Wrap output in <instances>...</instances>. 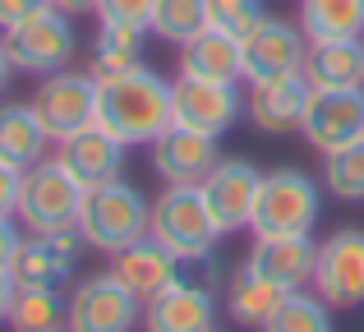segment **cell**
Wrapping results in <instances>:
<instances>
[{
    "label": "cell",
    "instance_id": "1",
    "mask_svg": "<svg viewBox=\"0 0 364 332\" xmlns=\"http://www.w3.org/2000/svg\"><path fill=\"white\" fill-rule=\"evenodd\" d=\"M97 125L124 148H152V139L171 129V79L152 65L97 79Z\"/></svg>",
    "mask_w": 364,
    "mask_h": 332
},
{
    "label": "cell",
    "instance_id": "2",
    "mask_svg": "<svg viewBox=\"0 0 364 332\" xmlns=\"http://www.w3.org/2000/svg\"><path fill=\"white\" fill-rule=\"evenodd\" d=\"M217 259H185L180 277L143 300V328L148 332H213L217 323Z\"/></svg>",
    "mask_w": 364,
    "mask_h": 332
},
{
    "label": "cell",
    "instance_id": "3",
    "mask_svg": "<svg viewBox=\"0 0 364 332\" xmlns=\"http://www.w3.org/2000/svg\"><path fill=\"white\" fill-rule=\"evenodd\" d=\"M323 217V185L300 166L263 171L249 231L254 235H314Z\"/></svg>",
    "mask_w": 364,
    "mask_h": 332
},
{
    "label": "cell",
    "instance_id": "4",
    "mask_svg": "<svg viewBox=\"0 0 364 332\" xmlns=\"http://www.w3.org/2000/svg\"><path fill=\"white\" fill-rule=\"evenodd\" d=\"M148 213H152V198H143L139 185H129L124 176L107 180V185H92L88 194H83L79 235L88 240V250L120 254L124 245L148 235Z\"/></svg>",
    "mask_w": 364,
    "mask_h": 332
},
{
    "label": "cell",
    "instance_id": "5",
    "mask_svg": "<svg viewBox=\"0 0 364 332\" xmlns=\"http://www.w3.org/2000/svg\"><path fill=\"white\" fill-rule=\"evenodd\" d=\"M148 235L161 240L180 263L185 259H208L222 240L213 213H208L198 185H166L157 198H152V213H148Z\"/></svg>",
    "mask_w": 364,
    "mask_h": 332
},
{
    "label": "cell",
    "instance_id": "6",
    "mask_svg": "<svg viewBox=\"0 0 364 332\" xmlns=\"http://www.w3.org/2000/svg\"><path fill=\"white\" fill-rule=\"evenodd\" d=\"M0 42H5L9 65H14L18 74H37V79H46V74H55V70H70L74 51H79L74 18L55 5H46V9H37V14H28L23 23L5 28Z\"/></svg>",
    "mask_w": 364,
    "mask_h": 332
},
{
    "label": "cell",
    "instance_id": "7",
    "mask_svg": "<svg viewBox=\"0 0 364 332\" xmlns=\"http://www.w3.org/2000/svg\"><path fill=\"white\" fill-rule=\"evenodd\" d=\"M88 189L70 176L55 157L28 166L23 171V185H18V222L28 226L33 235L42 231H65V226H79V208Z\"/></svg>",
    "mask_w": 364,
    "mask_h": 332
},
{
    "label": "cell",
    "instance_id": "8",
    "mask_svg": "<svg viewBox=\"0 0 364 332\" xmlns=\"http://www.w3.org/2000/svg\"><path fill=\"white\" fill-rule=\"evenodd\" d=\"M28 107L37 111V120L51 134V144H60V139L97 125V79L79 74V70H55L37 83Z\"/></svg>",
    "mask_w": 364,
    "mask_h": 332
},
{
    "label": "cell",
    "instance_id": "9",
    "mask_svg": "<svg viewBox=\"0 0 364 332\" xmlns=\"http://www.w3.org/2000/svg\"><path fill=\"white\" fill-rule=\"evenodd\" d=\"M300 134L314 153H337L364 139V88H309Z\"/></svg>",
    "mask_w": 364,
    "mask_h": 332
},
{
    "label": "cell",
    "instance_id": "10",
    "mask_svg": "<svg viewBox=\"0 0 364 332\" xmlns=\"http://www.w3.org/2000/svg\"><path fill=\"white\" fill-rule=\"evenodd\" d=\"M309 287L332 309H360L364 305V231L360 226L332 231L318 245V263H314Z\"/></svg>",
    "mask_w": 364,
    "mask_h": 332
},
{
    "label": "cell",
    "instance_id": "11",
    "mask_svg": "<svg viewBox=\"0 0 364 332\" xmlns=\"http://www.w3.org/2000/svg\"><path fill=\"white\" fill-rule=\"evenodd\" d=\"M240 116H245L240 83H208V79H185V74L171 83V125L222 139Z\"/></svg>",
    "mask_w": 364,
    "mask_h": 332
},
{
    "label": "cell",
    "instance_id": "12",
    "mask_svg": "<svg viewBox=\"0 0 364 332\" xmlns=\"http://www.w3.org/2000/svg\"><path fill=\"white\" fill-rule=\"evenodd\" d=\"M143 318V300L134 291H124L111 272L83 277L70 296V332H134V323Z\"/></svg>",
    "mask_w": 364,
    "mask_h": 332
},
{
    "label": "cell",
    "instance_id": "13",
    "mask_svg": "<svg viewBox=\"0 0 364 332\" xmlns=\"http://www.w3.org/2000/svg\"><path fill=\"white\" fill-rule=\"evenodd\" d=\"M258 185H263V171L254 162H245V157H222V162L198 180V194H203V203H208V213H213L222 235H235L249 226Z\"/></svg>",
    "mask_w": 364,
    "mask_h": 332
},
{
    "label": "cell",
    "instance_id": "14",
    "mask_svg": "<svg viewBox=\"0 0 364 332\" xmlns=\"http://www.w3.org/2000/svg\"><path fill=\"white\" fill-rule=\"evenodd\" d=\"M83 245L88 240L79 235V226L42 231V235L28 231L18 240L14 263H9V277H14V287H65L74 263H79V254H83Z\"/></svg>",
    "mask_w": 364,
    "mask_h": 332
},
{
    "label": "cell",
    "instance_id": "15",
    "mask_svg": "<svg viewBox=\"0 0 364 332\" xmlns=\"http://www.w3.org/2000/svg\"><path fill=\"white\" fill-rule=\"evenodd\" d=\"M309 37L300 23L267 14L254 33L245 37V83H263V79H282V74H300Z\"/></svg>",
    "mask_w": 364,
    "mask_h": 332
},
{
    "label": "cell",
    "instance_id": "16",
    "mask_svg": "<svg viewBox=\"0 0 364 332\" xmlns=\"http://www.w3.org/2000/svg\"><path fill=\"white\" fill-rule=\"evenodd\" d=\"M217 162H222V153H217L213 134L171 125L152 139V171L161 176V185H198Z\"/></svg>",
    "mask_w": 364,
    "mask_h": 332
},
{
    "label": "cell",
    "instance_id": "17",
    "mask_svg": "<svg viewBox=\"0 0 364 332\" xmlns=\"http://www.w3.org/2000/svg\"><path fill=\"white\" fill-rule=\"evenodd\" d=\"M249 268L263 272L267 282L286 291H304L314 282V263H318V245L314 235H254L249 250Z\"/></svg>",
    "mask_w": 364,
    "mask_h": 332
},
{
    "label": "cell",
    "instance_id": "18",
    "mask_svg": "<svg viewBox=\"0 0 364 332\" xmlns=\"http://www.w3.org/2000/svg\"><path fill=\"white\" fill-rule=\"evenodd\" d=\"M55 162L70 171L83 189H92V185H107V180H120L124 144L111 139L102 125H88V129H79V134H70V139L55 144Z\"/></svg>",
    "mask_w": 364,
    "mask_h": 332
},
{
    "label": "cell",
    "instance_id": "19",
    "mask_svg": "<svg viewBox=\"0 0 364 332\" xmlns=\"http://www.w3.org/2000/svg\"><path fill=\"white\" fill-rule=\"evenodd\" d=\"M304 102H309L304 74H282V79L249 83L245 111H249V120H254V129H263V134H291L304 120Z\"/></svg>",
    "mask_w": 364,
    "mask_h": 332
},
{
    "label": "cell",
    "instance_id": "20",
    "mask_svg": "<svg viewBox=\"0 0 364 332\" xmlns=\"http://www.w3.org/2000/svg\"><path fill=\"white\" fill-rule=\"evenodd\" d=\"M111 277L120 282L124 291H134L139 300H152L161 287H171V282L180 277V259L166 250L161 240H152V235H143V240L124 245L120 254H111Z\"/></svg>",
    "mask_w": 364,
    "mask_h": 332
},
{
    "label": "cell",
    "instance_id": "21",
    "mask_svg": "<svg viewBox=\"0 0 364 332\" xmlns=\"http://www.w3.org/2000/svg\"><path fill=\"white\" fill-rule=\"evenodd\" d=\"M180 74L185 79H208V83H240L245 79V42L231 33L203 28L180 46Z\"/></svg>",
    "mask_w": 364,
    "mask_h": 332
},
{
    "label": "cell",
    "instance_id": "22",
    "mask_svg": "<svg viewBox=\"0 0 364 332\" xmlns=\"http://www.w3.org/2000/svg\"><path fill=\"white\" fill-rule=\"evenodd\" d=\"M300 74L309 88H364V37L309 42Z\"/></svg>",
    "mask_w": 364,
    "mask_h": 332
},
{
    "label": "cell",
    "instance_id": "23",
    "mask_svg": "<svg viewBox=\"0 0 364 332\" xmlns=\"http://www.w3.org/2000/svg\"><path fill=\"white\" fill-rule=\"evenodd\" d=\"M46 153H51V134L42 129L37 111L28 102H5L0 107V162L14 171H28L46 162Z\"/></svg>",
    "mask_w": 364,
    "mask_h": 332
},
{
    "label": "cell",
    "instance_id": "24",
    "mask_svg": "<svg viewBox=\"0 0 364 332\" xmlns=\"http://www.w3.org/2000/svg\"><path fill=\"white\" fill-rule=\"evenodd\" d=\"M291 296L286 287H277V282H267L263 272H254L245 263L240 272H235L231 282H226V314L235 318L240 328H263L267 318L282 309V300Z\"/></svg>",
    "mask_w": 364,
    "mask_h": 332
},
{
    "label": "cell",
    "instance_id": "25",
    "mask_svg": "<svg viewBox=\"0 0 364 332\" xmlns=\"http://www.w3.org/2000/svg\"><path fill=\"white\" fill-rule=\"evenodd\" d=\"M70 318V296L60 287H14V305H9V332H55Z\"/></svg>",
    "mask_w": 364,
    "mask_h": 332
},
{
    "label": "cell",
    "instance_id": "26",
    "mask_svg": "<svg viewBox=\"0 0 364 332\" xmlns=\"http://www.w3.org/2000/svg\"><path fill=\"white\" fill-rule=\"evenodd\" d=\"M300 28L309 42L364 37V0H300Z\"/></svg>",
    "mask_w": 364,
    "mask_h": 332
},
{
    "label": "cell",
    "instance_id": "27",
    "mask_svg": "<svg viewBox=\"0 0 364 332\" xmlns=\"http://www.w3.org/2000/svg\"><path fill=\"white\" fill-rule=\"evenodd\" d=\"M143 37L134 28H97L92 37V79H116V74H129L143 65Z\"/></svg>",
    "mask_w": 364,
    "mask_h": 332
},
{
    "label": "cell",
    "instance_id": "28",
    "mask_svg": "<svg viewBox=\"0 0 364 332\" xmlns=\"http://www.w3.org/2000/svg\"><path fill=\"white\" fill-rule=\"evenodd\" d=\"M263 332H337V323H332V305L323 296L291 291L282 300V309L263 323Z\"/></svg>",
    "mask_w": 364,
    "mask_h": 332
},
{
    "label": "cell",
    "instance_id": "29",
    "mask_svg": "<svg viewBox=\"0 0 364 332\" xmlns=\"http://www.w3.org/2000/svg\"><path fill=\"white\" fill-rule=\"evenodd\" d=\"M208 28V0H157L152 5V33L171 46H185Z\"/></svg>",
    "mask_w": 364,
    "mask_h": 332
},
{
    "label": "cell",
    "instance_id": "30",
    "mask_svg": "<svg viewBox=\"0 0 364 332\" xmlns=\"http://www.w3.org/2000/svg\"><path fill=\"white\" fill-rule=\"evenodd\" d=\"M323 189L341 203H364V139L323 157Z\"/></svg>",
    "mask_w": 364,
    "mask_h": 332
},
{
    "label": "cell",
    "instance_id": "31",
    "mask_svg": "<svg viewBox=\"0 0 364 332\" xmlns=\"http://www.w3.org/2000/svg\"><path fill=\"white\" fill-rule=\"evenodd\" d=\"M263 18H267L263 0H208V28L231 33V37H240V42L263 23Z\"/></svg>",
    "mask_w": 364,
    "mask_h": 332
},
{
    "label": "cell",
    "instance_id": "32",
    "mask_svg": "<svg viewBox=\"0 0 364 332\" xmlns=\"http://www.w3.org/2000/svg\"><path fill=\"white\" fill-rule=\"evenodd\" d=\"M152 5L157 0H97V23L102 28H134V33H152Z\"/></svg>",
    "mask_w": 364,
    "mask_h": 332
},
{
    "label": "cell",
    "instance_id": "33",
    "mask_svg": "<svg viewBox=\"0 0 364 332\" xmlns=\"http://www.w3.org/2000/svg\"><path fill=\"white\" fill-rule=\"evenodd\" d=\"M18 185H23V171L0 162V222L18 213Z\"/></svg>",
    "mask_w": 364,
    "mask_h": 332
},
{
    "label": "cell",
    "instance_id": "34",
    "mask_svg": "<svg viewBox=\"0 0 364 332\" xmlns=\"http://www.w3.org/2000/svg\"><path fill=\"white\" fill-rule=\"evenodd\" d=\"M51 0H0V33L14 23H23L28 14H37V9H46Z\"/></svg>",
    "mask_w": 364,
    "mask_h": 332
},
{
    "label": "cell",
    "instance_id": "35",
    "mask_svg": "<svg viewBox=\"0 0 364 332\" xmlns=\"http://www.w3.org/2000/svg\"><path fill=\"white\" fill-rule=\"evenodd\" d=\"M18 226H14V217H5L0 222V272H9V263H14V254H18Z\"/></svg>",
    "mask_w": 364,
    "mask_h": 332
},
{
    "label": "cell",
    "instance_id": "36",
    "mask_svg": "<svg viewBox=\"0 0 364 332\" xmlns=\"http://www.w3.org/2000/svg\"><path fill=\"white\" fill-rule=\"evenodd\" d=\"M9 305H14V277H9V272H0V323L9 318Z\"/></svg>",
    "mask_w": 364,
    "mask_h": 332
},
{
    "label": "cell",
    "instance_id": "37",
    "mask_svg": "<svg viewBox=\"0 0 364 332\" xmlns=\"http://www.w3.org/2000/svg\"><path fill=\"white\" fill-rule=\"evenodd\" d=\"M51 5L65 9L70 18H79V14H92V9H97V0H51Z\"/></svg>",
    "mask_w": 364,
    "mask_h": 332
},
{
    "label": "cell",
    "instance_id": "38",
    "mask_svg": "<svg viewBox=\"0 0 364 332\" xmlns=\"http://www.w3.org/2000/svg\"><path fill=\"white\" fill-rule=\"evenodd\" d=\"M9 74H14V65H9V55H5V42H0V92H5Z\"/></svg>",
    "mask_w": 364,
    "mask_h": 332
},
{
    "label": "cell",
    "instance_id": "39",
    "mask_svg": "<svg viewBox=\"0 0 364 332\" xmlns=\"http://www.w3.org/2000/svg\"><path fill=\"white\" fill-rule=\"evenodd\" d=\"M55 332H70V328H55Z\"/></svg>",
    "mask_w": 364,
    "mask_h": 332
},
{
    "label": "cell",
    "instance_id": "40",
    "mask_svg": "<svg viewBox=\"0 0 364 332\" xmlns=\"http://www.w3.org/2000/svg\"><path fill=\"white\" fill-rule=\"evenodd\" d=\"M213 332H217V328H213Z\"/></svg>",
    "mask_w": 364,
    "mask_h": 332
}]
</instances>
